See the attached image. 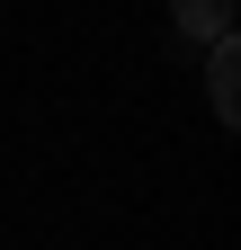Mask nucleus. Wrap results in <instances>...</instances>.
I'll return each instance as SVG.
<instances>
[{"instance_id":"f257e3e1","label":"nucleus","mask_w":241,"mask_h":250,"mask_svg":"<svg viewBox=\"0 0 241 250\" xmlns=\"http://www.w3.org/2000/svg\"><path fill=\"white\" fill-rule=\"evenodd\" d=\"M205 107H215V125H241V45H205Z\"/></svg>"},{"instance_id":"f03ea898","label":"nucleus","mask_w":241,"mask_h":250,"mask_svg":"<svg viewBox=\"0 0 241 250\" xmlns=\"http://www.w3.org/2000/svg\"><path fill=\"white\" fill-rule=\"evenodd\" d=\"M232 9H241V0H170V18H179L188 45H223L232 36Z\"/></svg>"}]
</instances>
